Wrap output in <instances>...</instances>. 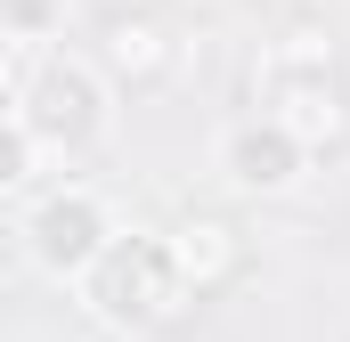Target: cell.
I'll return each mask as SVG.
<instances>
[{
  "label": "cell",
  "mask_w": 350,
  "mask_h": 342,
  "mask_svg": "<svg viewBox=\"0 0 350 342\" xmlns=\"http://www.w3.org/2000/svg\"><path fill=\"white\" fill-rule=\"evenodd\" d=\"M114 74L82 49H8V114H25L57 163H82L114 131Z\"/></svg>",
  "instance_id": "obj_1"
},
{
  "label": "cell",
  "mask_w": 350,
  "mask_h": 342,
  "mask_svg": "<svg viewBox=\"0 0 350 342\" xmlns=\"http://www.w3.org/2000/svg\"><path fill=\"white\" fill-rule=\"evenodd\" d=\"M74 293H82V310L106 326V334H131V342L155 334V326H172L179 310L196 302L172 228H114V245L82 269Z\"/></svg>",
  "instance_id": "obj_2"
},
{
  "label": "cell",
  "mask_w": 350,
  "mask_h": 342,
  "mask_svg": "<svg viewBox=\"0 0 350 342\" xmlns=\"http://www.w3.org/2000/svg\"><path fill=\"white\" fill-rule=\"evenodd\" d=\"M253 106L293 122L310 147H326L350 122V90H342V57H334V33L318 25H285L253 66Z\"/></svg>",
  "instance_id": "obj_3"
},
{
  "label": "cell",
  "mask_w": 350,
  "mask_h": 342,
  "mask_svg": "<svg viewBox=\"0 0 350 342\" xmlns=\"http://www.w3.org/2000/svg\"><path fill=\"white\" fill-rule=\"evenodd\" d=\"M114 228L122 220L106 212V196L82 187V179H57V187H41V196L16 204V245H25V261L41 277H57V285H82V269L114 245Z\"/></svg>",
  "instance_id": "obj_4"
},
{
  "label": "cell",
  "mask_w": 350,
  "mask_h": 342,
  "mask_svg": "<svg viewBox=\"0 0 350 342\" xmlns=\"http://www.w3.org/2000/svg\"><path fill=\"white\" fill-rule=\"evenodd\" d=\"M310 163H318V147L293 131V122H277V114H237L228 131H220V147H212V171H220V187L228 196H253V204H269V196H293L301 179H310Z\"/></svg>",
  "instance_id": "obj_5"
},
{
  "label": "cell",
  "mask_w": 350,
  "mask_h": 342,
  "mask_svg": "<svg viewBox=\"0 0 350 342\" xmlns=\"http://www.w3.org/2000/svg\"><path fill=\"white\" fill-rule=\"evenodd\" d=\"M172 245H179V269H187L196 302H204V293H228V285L253 269V245H245L228 220H212V212H187L172 228Z\"/></svg>",
  "instance_id": "obj_6"
},
{
  "label": "cell",
  "mask_w": 350,
  "mask_h": 342,
  "mask_svg": "<svg viewBox=\"0 0 350 342\" xmlns=\"http://www.w3.org/2000/svg\"><path fill=\"white\" fill-rule=\"evenodd\" d=\"M98 66H106L122 90H155V82H172L179 41L155 25V16H114V25H106V41H98Z\"/></svg>",
  "instance_id": "obj_7"
},
{
  "label": "cell",
  "mask_w": 350,
  "mask_h": 342,
  "mask_svg": "<svg viewBox=\"0 0 350 342\" xmlns=\"http://www.w3.org/2000/svg\"><path fill=\"white\" fill-rule=\"evenodd\" d=\"M41 163H57L49 139H41L25 114H8V122H0V196H8V204L41 196Z\"/></svg>",
  "instance_id": "obj_8"
},
{
  "label": "cell",
  "mask_w": 350,
  "mask_h": 342,
  "mask_svg": "<svg viewBox=\"0 0 350 342\" xmlns=\"http://www.w3.org/2000/svg\"><path fill=\"white\" fill-rule=\"evenodd\" d=\"M0 33L8 49H49L66 33V0H0Z\"/></svg>",
  "instance_id": "obj_9"
}]
</instances>
